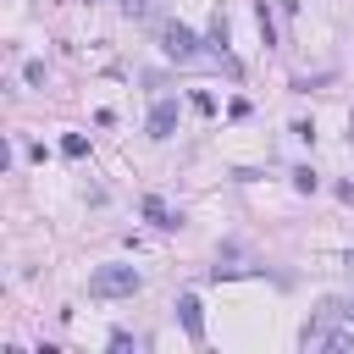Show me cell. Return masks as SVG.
Masks as SVG:
<instances>
[{"instance_id":"1","label":"cell","mask_w":354,"mask_h":354,"mask_svg":"<svg viewBox=\"0 0 354 354\" xmlns=\"http://www.w3.org/2000/svg\"><path fill=\"white\" fill-rule=\"evenodd\" d=\"M144 288V277L133 266H94L88 271V299H133Z\"/></svg>"},{"instance_id":"2","label":"cell","mask_w":354,"mask_h":354,"mask_svg":"<svg viewBox=\"0 0 354 354\" xmlns=\"http://www.w3.org/2000/svg\"><path fill=\"white\" fill-rule=\"evenodd\" d=\"M160 50H166L171 61H194V55H199V39H194V28L166 22V28H160Z\"/></svg>"},{"instance_id":"3","label":"cell","mask_w":354,"mask_h":354,"mask_svg":"<svg viewBox=\"0 0 354 354\" xmlns=\"http://www.w3.org/2000/svg\"><path fill=\"white\" fill-rule=\"evenodd\" d=\"M177 127V100H155L149 105V138H171Z\"/></svg>"},{"instance_id":"4","label":"cell","mask_w":354,"mask_h":354,"mask_svg":"<svg viewBox=\"0 0 354 354\" xmlns=\"http://www.w3.org/2000/svg\"><path fill=\"white\" fill-rule=\"evenodd\" d=\"M177 321H183V332H188L194 343L205 337V315H199V299H194V293H183V299H177Z\"/></svg>"},{"instance_id":"5","label":"cell","mask_w":354,"mask_h":354,"mask_svg":"<svg viewBox=\"0 0 354 354\" xmlns=\"http://www.w3.org/2000/svg\"><path fill=\"white\" fill-rule=\"evenodd\" d=\"M304 348H354V332H326V326H304Z\"/></svg>"},{"instance_id":"6","label":"cell","mask_w":354,"mask_h":354,"mask_svg":"<svg viewBox=\"0 0 354 354\" xmlns=\"http://www.w3.org/2000/svg\"><path fill=\"white\" fill-rule=\"evenodd\" d=\"M144 221H155V227H183V216H177L160 194H144Z\"/></svg>"},{"instance_id":"7","label":"cell","mask_w":354,"mask_h":354,"mask_svg":"<svg viewBox=\"0 0 354 354\" xmlns=\"http://www.w3.org/2000/svg\"><path fill=\"white\" fill-rule=\"evenodd\" d=\"M210 50H216V55H227V17H221V11L210 17Z\"/></svg>"},{"instance_id":"8","label":"cell","mask_w":354,"mask_h":354,"mask_svg":"<svg viewBox=\"0 0 354 354\" xmlns=\"http://www.w3.org/2000/svg\"><path fill=\"white\" fill-rule=\"evenodd\" d=\"M61 155H66V160H83V155H88V138H83V133H66V138H61Z\"/></svg>"},{"instance_id":"9","label":"cell","mask_w":354,"mask_h":354,"mask_svg":"<svg viewBox=\"0 0 354 354\" xmlns=\"http://www.w3.org/2000/svg\"><path fill=\"white\" fill-rule=\"evenodd\" d=\"M293 188H299V194H315V171L299 166V171H293Z\"/></svg>"},{"instance_id":"10","label":"cell","mask_w":354,"mask_h":354,"mask_svg":"<svg viewBox=\"0 0 354 354\" xmlns=\"http://www.w3.org/2000/svg\"><path fill=\"white\" fill-rule=\"evenodd\" d=\"M22 77H28L33 88H44V61H28V66H22Z\"/></svg>"},{"instance_id":"11","label":"cell","mask_w":354,"mask_h":354,"mask_svg":"<svg viewBox=\"0 0 354 354\" xmlns=\"http://www.w3.org/2000/svg\"><path fill=\"white\" fill-rule=\"evenodd\" d=\"M122 6H127L133 17H144V11H149V0H122Z\"/></svg>"}]
</instances>
